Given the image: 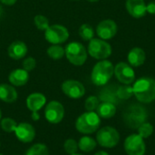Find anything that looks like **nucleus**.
<instances>
[{
	"instance_id": "nucleus-28",
	"label": "nucleus",
	"mask_w": 155,
	"mask_h": 155,
	"mask_svg": "<svg viewBox=\"0 0 155 155\" xmlns=\"http://www.w3.org/2000/svg\"><path fill=\"white\" fill-rule=\"evenodd\" d=\"M137 130H138V134L142 138L146 139V138H149L153 134V126L152 124L145 122L143 124H141Z\"/></svg>"
},
{
	"instance_id": "nucleus-3",
	"label": "nucleus",
	"mask_w": 155,
	"mask_h": 155,
	"mask_svg": "<svg viewBox=\"0 0 155 155\" xmlns=\"http://www.w3.org/2000/svg\"><path fill=\"white\" fill-rule=\"evenodd\" d=\"M101 124V118L94 112H86L81 114L76 122V130L84 134H90L98 130Z\"/></svg>"
},
{
	"instance_id": "nucleus-29",
	"label": "nucleus",
	"mask_w": 155,
	"mask_h": 155,
	"mask_svg": "<svg viewBox=\"0 0 155 155\" xmlns=\"http://www.w3.org/2000/svg\"><path fill=\"white\" fill-rule=\"evenodd\" d=\"M34 23H35V26L37 27V29H39L40 31H45L50 25L49 20L47 19V17H45V15H35L34 18Z\"/></svg>"
},
{
	"instance_id": "nucleus-5",
	"label": "nucleus",
	"mask_w": 155,
	"mask_h": 155,
	"mask_svg": "<svg viewBox=\"0 0 155 155\" xmlns=\"http://www.w3.org/2000/svg\"><path fill=\"white\" fill-rule=\"evenodd\" d=\"M64 50L65 56L72 64L81 66L85 63L87 59V51L85 47L79 42L69 43Z\"/></svg>"
},
{
	"instance_id": "nucleus-27",
	"label": "nucleus",
	"mask_w": 155,
	"mask_h": 155,
	"mask_svg": "<svg viewBox=\"0 0 155 155\" xmlns=\"http://www.w3.org/2000/svg\"><path fill=\"white\" fill-rule=\"evenodd\" d=\"M0 125H1V128L5 133H13V132L15 131L17 124H16V122L14 119L6 117V118H4V119L1 120Z\"/></svg>"
},
{
	"instance_id": "nucleus-32",
	"label": "nucleus",
	"mask_w": 155,
	"mask_h": 155,
	"mask_svg": "<svg viewBox=\"0 0 155 155\" xmlns=\"http://www.w3.org/2000/svg\"><path fill=\"white\" fill-rule=\"evenodd\" d=\"M36 66V61L34 57H27L23 62V69H25L27 72H30L34 70Z\"/></svg>"
},
{
	"instance_id": "nucleus-40",
	"label": "nucleus",
	"mask_w": 155,
	"mask_h": 155,
	"mask_svg": "<svg viewBox=\"0 0 155 155\" xmlns=\"http://www.w3.org/2000/svg\"><path fill=\"white\" fill-rule=\"evenodd\" d=\"M71 155H83V154H78V153H74V154H71Z\"/></svg>"
},
{
	"instance_id": "nucleus-21",
	"label": "nucleus",
	"mask_w": 155,
	"mask_h": 155,
	"mask_svg": "<svg viewBox=\"0 0 155 155\" xmlns=\"http://www.w3.org/2000/svg\"><path fill=\"white\" fill-rule=\"evenodd\" d=\"M96 114L99 115L100 118L104 119H110L113 116L115 115L116 114V106L110 102H103L99 104L97 109H96Z\"/></svg>"
},
{
	"instance_id": "nucleus-20",
	"label": "nucleus",
	"mask_w": 155,
	"mask_h": 155,
	"mask_svg": "<svg viewBox=\"0 0 155 155\" xmlns=\"http://www.w3.org/2000/svg\"><path fill=\"white\" fill-rule=\"evenodd\" d=\"M17 99V92L14 86L7 84H0V100L12 104L15 102Z\"/></svg>"
},
{
	"instance_id": "nucleus-36",
	"label": "nucleus",
	"mask_w": 155,
	"mask_h": 155,
	"mask_svg": "<svg viewBox=\"0 0 155 155\" xmlns=\"http://www.w3.org/2000/svg\"><path fill=\"white\" fill-rule=\"evenodd\" d=\"M94 155H109V153H107L104 152V151H100V152L96 153Z\"/></svg>"
},
{
	"instance_id": "nucleus-19",
	"label": "nucleus",
	"mask_w": 155,
	"mask_h": 155,
	"mask_svg": "<svg viewBox=\"0 0 155 155\" xmlns=\"http://www.w3.org/2000/svg\"><path fill=\"white\" fill-rule=\"evenodd\" d=\"M9 82L15 86H23L29 80V74L25 69H15L8 76Z\"/></svg>"
},
{
	"instance_id": "nucleus-6",
	"label": "nucleus",
	"mask_w": 155,
	"mask_h": 155,
	"mask_svg": "<svg viewBox=\"0 0 155 155\" xmlns=\"http://www.w3.org/2000/svg\"><path fill=\"white\" fill-rule=\"evenodd\" d=\"M96 142L102 147L113 148L119 143L120 134L115 128L105 126L98 131L96 134Z\"/></svg>"
},
{
	"instance_id": "nucleus-30",
	"label": "nucleus",
	"mask_w": 155,
	"mask_h": 155,
	"mask_svg": "<svg viewBox=\"0 0 155 155\" xmlns=\"http://www.w3.org/2000/svg\"><path fill=\"white\" fill-rule=\"evenodd\" d=\"M99 99L98 97L94 96V95H91L89 96L84 103V108L87 112H94V110L97 109L98 105H99Z\"/></svg>"
},
{
	"instance_id": "nucleus-10",
	"label": "nucleus",
	"mask_w": 155,
	"mask_h": 155,
	"mask_svg": "<svg viewBox=\"0 0 155 155\" xmlns=\"http://www.w3.org/2000/svg\"><path fill=\"white\" fill-rule=\"evenodd\" d=\"M64 116V108L57 101H51L45 109V117L48 123L56 124L62 122Z\"/></svg>"
},
{
	"instance_id": "nucleus-17",
	"label": "nucleus",
	"mask_w": 155,
	"mask_h": 155,
	"mask_svg": "<svg viewBox=\"0 0 155 155\" xmlns=\"http://www.w3.org/2000/svg\"><path fill=\"white\" fill-rule=\"evenodd\" d=\"M7 53L12 59L20 60L26 55L27 46L22 41H15L9 45L7 49Z\"/></svg>"
},
{
	"instance_id": "nucleus-12",
	"label": "nucleus",
	"mask_w": 155,
	"mask_h": 155,
	"mask_svg": "<svg viewBox=\"0 0 155 155\" xmlns=\"http://www.w3.org/2000/svg\"><path fill=\"white\" fill-rule=\"evenodd\" d=\"M63 93L72 99H80L85 94V88L82 83L76 80H66L62 84Z\"/></svg>"
},
{
	"instance_id": "nucleus-25",
	"label": "nucleus",
	"mask_w": 155,
	"mask_h": 155,
	"mask_svg": "<svg viewBox=\"0 0 155 155\" xmlns=\"http://www.w3.org/2000/svg\"><path fill=\"white\" fill-rule=\"evenodd\" d=\"M25 155H49V150L45 144L36 143L27 150Z\"/></svg>"
},
{
	"instance_id": "nucleus-24",
	"label": "nucleus",
	"mask_w": 155,
	"mask_h": 155,
	"mask_svg": "<svg viewBox=\"0 0 155 155\" xmlns=\"http://www.w3.org/2000/svg\"><path fill=\"white\" fill-rule=\"evenodd\" d=\"M79 35L84 41H90L94 36V31L89 24H84L79 28Z\"/></svg>"
},
{
	"instance_id": "nucleus-9",
	"label": "nucleus",
	"mask_w": 155,
	"mask_h": 155,
	"mask_svg": "<svg viewBox=\"0 0 155 155\" xmlns=\"http://www.w3.org/2000/svg\"><path fill=\"white\" fill-rule=\"evenodd\" d=\"M124 151L128 155H144L146 145L139 134H131L124 141Z\"/></svg>"
},
{
	"instance_id": "nucleus-4",
	"label": "nucleus",
	"mask_w": 155,
	"mask_h": 155,
	"mask_svg": "<svg viewBox=\"0 0 155 155\" xmlns=\"http://www.w3.org/2000/svg\"><path fill=\"white\" fill-rule=\"evenodd\" d=\"M147 112L144 107L139 104L129 106L124 113L123 118L124 124L131 129H138L147 119Z\"/></svg>"
},
{
	"instance_id": "nucleus-23",
	"label": "nucleus",
	"mask_w": 155,
	"mask_h": 155,
	"mask_svg": "<svg viewBox=\"0 0 155 155\" xmlns=\"http://www.w3.org/2000/svg\"><path fill=\"white\" fill-rule=\"evenodd\" d=\"M48 56L53 60H60L65 54V50L59 45H52L47 49Z\"/></svg>"
},
{
	"instance_id": "nucleus-37",
	"label": "nucleus",
	"mask_w": 155,
	"mask_h": 155,
	"mask_svg": "<svg viewBox=\"0 0 155 155\" xmlns=\"http://www.w3.org/2000/svg\"><path fill=\"white\" fill-rule=\"evenodd\" d=\"M2 14H3V9H2V7H1V5H0V17H1Z\"/></svg>"
},
{
	"instance_id": "nucleus-22",
	"label": "nucleus",
	"mask_w": 155,
	"mask_h": 155,
	"mask_svg": "<svg viewBox=\"0 0 155 155\" xmlns=\"http://www.w3.org/2000/svg\"><path fill=\"white\" fill-rule=\"evenodd\" d=\"M97 142L90 136H83L78 142V148L84 153H90L95 149Z\"/></svg>"
},
{
	"instance_id": "nucleus-39",
	"label": "nucleus",
	"mask_w": 155,
	"mask_h": 155,
	"mask_svg": "<svg viewBox=\"0 0 155 155\" xmlns=\"http://www.w3.org/2000/svg\"><path fill=\"white\" fill-rule=\"evenodd\" d=\"M1 116H2V114H1V110H0V120H1Z\"/></svg>"
},
{
	"instance_id": "nucleus-42",
	"label": "nucleus",
	"mask_w": 155,
	"mask_h": 155,
	"mask_svg": "<svg viewBox=\"0 0 155 155\" xmlns=\"http://www.w3.org/2000/svg\"><path fill=\"white\" fill-rule=\"evenodd\" d=\"M0 145H1V143H0Z\"/></svg>"
},
{
	"instance_id": "nucleus-13",
	"label": "nucleus",
	"mask_w": 155,
	"mask_h": 155,
	"mask_svg": "<svg viewBox=\"0 0 155 155\" xmlns=\"http://www.w3.org/2000/svg\"><path fill=\"white\" fill-rule=\"evenodd\" d=\"M117 33V25L112 19L101 21L96 27L97 35L103 40L112 39Z\"/></svg>"
},
{
	"instance_id": "nucleus-18",
	"label": "nucleus",
	"mask_w": 155,
	"mask_h": 155,
	"mask_svg": "<svg viewBox=\"0 0 155 155\" xmlns=\"http://www.w3.org/2000/svg\"><path fill=\"white\" fill-rule=\"evenodd\" d=\"M145 58H146L145 52L143 51V49L140 47H134L131 49V51L127 55L128 63L133 67H138L143 65V63L145 62Z\"/></svg>"
},
{
	"instance_id": "nucleus-34",
	"label": "nucleus",
	"mask_w": 155,
	"mask_h": 155,
	"mask_svg": "<svg viewBox=\"0 0 155 155\" xmlns=\"http://www.w3.org/2000/svg\"><path fill=\"white\" fill-rule=\"evenodd\" d=\"M0 1L6 5H13L14 4H15L17 0H0Z\"/></svg>"
},
{
	"instance_id": "nucleus-15",
	"label": "nucleus",
	"mask_w": 155,
	"mask_h": 155,
	"mask_svg": "<svg viewBox=\"0 0 155 155\" xmlns=\"http://www.w3.org/2000/svg\"><path fill=\"white\" fill-rule=\"evenodd\" d=\"M125 7L129 15L134 18L143 17L147 13L144 0H126Z\"/></svg>"
},
{
	"instance_id": "nucleus-2",
	"label": "nucleus",
	"mask_w": 155,
	"mask_h": 155,
	"mask_svg": "<svg viewBox=\"0 0 155 155\" xmlns=\"http://www.w3.org/2000/svg\"><path fill=\"white\" fill-rule=\"evenodd\" d=\"M114 74V66L108 60H101L93 68L91 74L92 82L97 86L106 84Z\"/></svg>"
},
{
	"instance_id": "nucleus-14",
	"label": "nucleus",
	"mask_w": 155,
	"mask_h": 155,
	"mask_svg": "<svg viewBox=\"0 0 155 155\" xmlns=\"http://www.w3.org/2000/svg\"><path fill=\"white\" fill-rule=\"evenodd\" d=\"M15 134L16 138L24 143H28L33 142V140L35 137V128L30 124L27 123H21L17 124Z\"/></svg>"
},
{
	"instance_id": "nucleus-7",
	"label": "nucleus",
	"mask_w": 155,
	"mask_h": 155,
	"mask_svg": "<svg viewBox=\"0 0 155 155\" xmlns=\"http://www.w3.org/2000/svg\"><path fill=\"white\" fill-rule=\"evenodd\" d=\"M89 54L97 60H105L112 54V47L101 38H93L88 45Z\"/></svg>"
},
{
	"instance_id": "nucleus-1",
	"label": "nucleus",
	"mask_w": 155,
	"mask_h": 155,
	"mask_svg": "<svg viewBox=\"0 0 155 155\" xmlns=\"http://www.w3.org/2000/svg\"><path fill=\"white\" fill-rule=\"evenodd\" d=\"M134 94L143 104H149L155 100V80L152 77H142L135 81Z\"/></svg>"
},
{
	"instance_id": "nucleus-38",
	"label": "nucleus",
	"mask_w": 155,
	"mask_h": 155,
	"mask_svg": "<svg viewBox=\"0 0 155 155\" xmlns=\"http://www.w3.org/2000/svg\"><path fill=\"white\" fill-rule=\"evenodd\" d=\"M87 1L92 2V3H94V2H97V1H99V0H87Z\"/></svg>"
},
{
	"instance_id": "nucleus-35",
	"label": "nucleus",
	"mask_w": 155,
	"mask_h": 155,
	"mask_svg": "<svg viewBox=\"0 0 155 155\" xmlns=\"http://www.w3.org/2000/svg\"><path fill=\"white\" fill-rule=\"evenodd\" d=\"M32 118H33V120H34V121H37V120H39L40 115H39L38 112H32Z\"/></svg>"
},
{
	"instance_id": "nucleus-16",
	"label": "nucleus",
	"mask_w": 155,
	"mask_h": 155,
	"mask_svg": "<svg viewBox=\"0 0 155 155\" xmlns=\"http://www.w3.org/2000/svg\"><path fill=\"white\" fill-rule=\"evenodd\" d=\"M46 103L45 96L41 93H34L26 98V107L31 112H38Z\"/></svg>"
},
{
	"instance_id": "nucleus-8",
	"label": "nucleus",
	"mask_w": 155,
	"mask_h": 155,
	"mask_svg": "<svg viewBox=\"0 0 155 155\" xmlns=\"http://www.w3.org/2000/svg\"><path fill=\"white\" fill-rule=\"evenodd\" d=\"M45 37L47 42L53 45H59L64 43L69 37L67 28L61 25H53L45 31Z\"/></svg>"
},
{
	"instance_id": "nucleus-26",
	"label": "nucleus",
	"mask_w": 155,
	"mask_h": 155,
	"mask_svg": "<svg viewBox=\"0 0 155 155\" xmlns=\"http://www.w3.org/2000/svg\"><path fill=\"white\" fill-rule=\"evenodd\" d=\"M116 94L118 96V98L123 99V100H127L129 98H131L134 95V90H133V86H131L130 84H124L122 85L118 88Z\"/></svg>"
},
{
	"instance_id": "nucleus-41",
	"label": "nucleus",
	"mask_w": 155,
	"mask_h": 155,
	"mask_svg": "<svg viewBox=\"0 0 155 155\" xmlns=\"http://www.w3.org/2000/svg\"><path fill=\"white\" fill-rule=\"evenodd\" d=\"M0 155H4V154H2V153H0Z\"/></svg>"
},
{
	"instance_id": "nucleus-11",
	"label": "nucleus",
	"mask_w": 155,
	"mask_h": 155,
	"mask_svg": "<svg viewBox=\"0 0 155 155\" xmlns=\"http://www.w3.org/2000/svg\"><path fill=\"white\" fill-rule=\"evenodd\" d=\"M114 74L117 80L124 84H131L135 80V73L129 64L120 62L114 66Z\"/></svg>"
},
{
	"instance_id": "nucleus-33",
	"label": "nucleus",
	"mask_w": 155,
	"mask_h": 155,
	"mask_svg": "<svg viewBox=\"0 0 155 155\" xmlns=\"http://www.w3.org/2000/svg\"><path fill=\"white\" fill-rule=\"evenodd\" d=\"M146 10L147 13L151 15H155V0L151 1L148 5H146Z\"/></svg>"
},
{
	"instance_id": "nucleus-31",
	"label": "nucleus",
	"mask_w": 155,
	"mask_h": 155,
	"mask_svg": "<svg viewBox=\"0 0 155 155\" xmlns=\"http://www.w3.org/2000/svg\"><path fill=\"white\" fill-rule=\"evenodd\" d=\"M64 149L65 153H67L68 154L71 155L76 153L77 150L79 149L78 143L74 139H67L64 143Z\"/></svg>"
}]
</instances>
